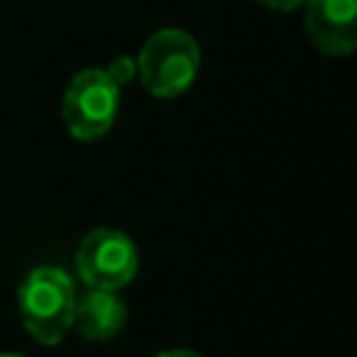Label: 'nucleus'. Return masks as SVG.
I'll return each mask as SVG.
<instances>
[{
	"label": "nucleus",
	"instance_id": "nucleus-1",
	"mask_svg": "<svg viewBox=\"0 0 357 357\" xmlns=\"http://www.w3.org/2000/svg\"><path fill=\"white\" fill-rule=\"evenodd\" d=\"M75 298V284L61 268H33L17 290V307L25 332L42 346H56L73 326Z\"/></svg>",
	"mask_w": 357,
	"mask_h": 357
},
{
	"label": "nucleus",
	"instance_id": "nucleus-2",
	"mask_svg": "<svg viewBox=\"0 0 357 357\" xmlns=\"http://www.w3.org/2000/svg\"><path fill=\"white\" fill-rule=\"evenodd\" d=\"M201 50L187 31L162 28L142 45L137 75L153 98H178L198 78Z\"/></svg>",
	"mask_w": 357,
	"mask_h": 357
},
{
	"label": "nucleus",
	"instance_id": "nucleus-3",
	"mask_svg": "<svg viewBox=\"0 0 357 357\" xmlns=\"http://www.w3.org/2000/svg\"><path fill=\"white\" fill-rule=\"evenodd\" d=\"M120 86L109 78L106 70L89 67L73 75L61 100V120L70 137L81 142H95L106 137L117 120Z\"/></svg>",
	"mask_w": 357,
	"mask_h": 357
},
{
	"label": "nucleus",
	"instance_id": "nucleus-4",
	"mask_svg": "<svg viewBox=\"0 0 357 357\" xmlns=\"http://www.w3.org/2000/svg\"><path fill=\"white\" fill-rule=\"evenodd\" d=\"M75 268L86 287L120 290L137 276L139 254L128 234L117 229H92L78 243Z\"/></svg>",
	"mask_w": 357,
	"mask_h": 357
},
{
	"label": "nucleus",
	"instance_id": "nucleus-5",
	"mask_svg": "<svg viewBox=\"0 0 357 357\" xmlns=\"http://www.w3.org/2000/svg\"><path fill=\"white\" fill-rule=\"evenodd\" d=\"M304 28L315 50L349 56L357 50V0H307Z\"/></svg>",
	"mask_w": 357,
	"mask_h": 357
},
{
	"label": "nucleus",
	"instance_id": "nucleus-6",
	"mask_svg": "<svg viewBox=\"0 0 357 357\" xmlns=\"http://www.w3.org/2000/svg\"><path fill=\"white\" fill-rule=\"evenodd\" d=\"M126 324V304L114 290H95L89 287L84 296L75 298L73 326L81 337L103 343L112 340Z\"/></svg>",
	"mask_w": 357,
	"mask_h": 357
},
{
	"label": "nucleus",
	"instance_id": "nucleus-7",
	"mask_svg": "<svg viewBox=\"0 0 357 357\" xmlns=\"http://www.w3.org/2000/svg\"><path fill=\"white\" fill-rule=\"evenodd\" d=\"M109 78L117 84V86H123V84H128L134 75H137V59H131V56H120V59H114L112 64H109Z\"/></svg>",
	"mask_w": 357,
	"mask_h": 357
},
{
	"label": "nucleus",
	"instance_id": "nucleus-8",
	"mask_svg": "<svg viewBox=\"0 0 357 357\" xmlns=\"http://www.w3.org/2000/svg\"><path fill=\"white\" fill-rule=\"evenodd\" d=\"M257 3L265 8H273V11H293V8L304 6L307 0H257Z\"/></svg>",
	"mask_w": 357,
	"mask_h": 357
},
{
	"label": "nucleus",
	"instance_id": "nucleus-9",
	"mask_svg": "<svg viewBox=\"0 0 357 357\" xmlns=\"http://www.w3.org/2000/svg\"><path fill=\"white\" fill-rule=\"evenodd\" d=\"M156 357H201V354L192 351V349H170V351H162Z\"/></svg>",
	"mask_w": 357,
	"mask_h": 357
},
{
	"label": "nucleus",
	"instance_id": "nucleus-10",
	"mask_svg": "<svg viewBox=\"0 0 357 357\" xmlns=\"http://www.w3.org/2000/svg\"><path fill=\"white\" fill-rule=\"evenodd\" d=\"M0 357H22V354H0Z\"/></svg>",
	"mask_w": 357,
	"mask_h": 357
}]
</instances>
